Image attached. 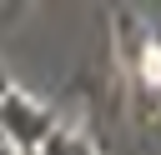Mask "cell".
<instances>
[{"mask_svg":"<svg viewBox=\"0 0 161 155\" xmlns=\"http://www.w3.org/2000/svg\"><path fill=\"white\" fill-rule=\"evenodd\" d=\"M141 70H146V80H151V85L161 80V50H156V45L146 50V60H141Z\"/></svg>","mask_w":161,"mask_h":155,"instance_id":"cell-1","label":"cell"}]
</instances>
